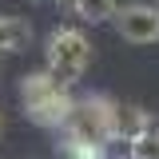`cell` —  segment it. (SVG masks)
Listing matches in <instances>:
<instances>
[{
  "mask_svg": "<svg viewBox=\"0 0 159 159\" xmlns=\"http://www.w3.org/2000/svg\"><path fill=\"white\" fill-rule=\"evenodd\" d=\"M20 103H24V116L36 119L40 127H64L76 99L68 96V88L56 84L48 72H36V76L20 80Z\"/></svg>",
  "mask_w": 159,
  "mask_h": 159,
  "instance_id": "1",
  "label": "cell"
},
{
  "mask_svg": "<svg viewBox=\"0 0 159 159\" xmlns=\"http://www.w3.org/2000/svg\"><path fill=\"white\" fill-rule=\"evenodd\" d=\"M64 127H68V139L107 151V143H116V103H111L107 96L76 99Z\"/></svg>",
  "mask_w": 159,
  "mask_h": 159,
  "instance_id": "2",
  "label": "cell"
},
{
  "mask_svg": "<svg viewBox=\"0 0 159 159\" xmlns=\"http://www.w3.org/2000/svg\"><path fill=\"white\" fill-rule=\"evenodd\" d=\"M88 64H92V40L84 36L80 28H56L52 36H48V76L64 84V88H72L84 72H88Z\"/></svg>",
  "mask_w": 159,
  "mask_h": 159,
  "instance_id": "3",
  "label": "cell"
},
{
  "mask_svg": "<svg viewBox=\"0 0 159 159\" xmlns=\"http://www.w3.org/2000/svg\"><path fill=\"white\" fill-rule=\"evenodd\" d=\"M116 28L131 44H155L159 40V8L155 4H127L116 12Z\"/></svg>",
  "mask_w": 159,
  "mask_h": 159,
  "instance_id": "4",
  "label": "cell"
},
{
  "mask_svg": "<svg viewBox=\"0 0 159 159\" xmlns=\"http://www.w3.org/2000/svg\"><path fill=\"white\" fill-rule=\"evenodd\" d=\"M28 40H32V24H28V20H20V16H0V56L28 48Z\"/></svg>",
  "mask_w": 159,
  "mask_h": 159,
  "instance_id": "5",
  "label": "cell"
},
{
  "mask_svg": "<svg viewBox=\"0 0 159 159\" xmlns=\"http://www.w3.org/2000/svg\"><path fill=\"white\" fill-rule=\"evenodd\" d=\"M72 8V16L84 20V24H103V20H116L119 4L116 0H64Z\"/></svg>",
  "mask_w": 159,
  "mask_h": 159,
  "instance_id": "6",
  "label": "cell"
},
{
  "mask_svg": "<svg viewBox=\"0 0 159 159\" xmlns=\"http://www.w3.org/2000/svg\"><path fill=\"white\" fill-rule=\"evenodd\" d=\"M127 151H131V159H159V123L155 119H147L135 135L127 139Z\"/></svg>",
  "mask_w": 159,
  "mask_h": 159,
  "instance_id": "7",
  "label": "cell"
},
{
  "mask_svg": "<svg viewBox=\"0 0 159 159\" xmlns=\"http://www.w3.org/2000/svg\"><path fill=\"white\" fill-rule=\"evenodd\" d=\"M0 127H4V119H0Z\"/></svg>",
  "mask_w": 159,
  "mask_h": 159,
  "instance_id": "8",
  "label": "cell"
}]
</instances>
